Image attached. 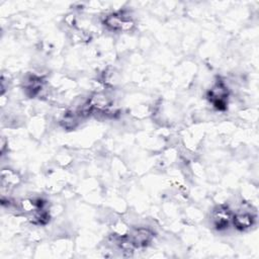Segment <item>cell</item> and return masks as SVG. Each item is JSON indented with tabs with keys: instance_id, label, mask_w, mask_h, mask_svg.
I'll use <instances>...</instances> for the list:
<instances>
[{
	"instance_id": "obj_1",
	"label": "cell",
	"mask_w": 259,
	"mask_h": 259,
	"mask_svg": "<svg viewBox=\"0 0 259 259\" xmlns=\"http://www.w3.org/2000/svg\"><path fill=\"white\" fill-rule=\"evenodd\" d=\"M228 95V88L225 85V83L221 80L217 81V83L210 88V90L207 93L209 101L218 110H225L227 108Z\"/></svg>"
},
{
	"instance_id": "obj_2",
	"label": "cell",
	"mask_w": 259,
	"mask_h": 259,
	"mask_svg": "<svg viewBox=\"0 0 259 259\" xmlns=\"http://www.w3.org/2000/svg\"><path fill=\"white\" fill-rule=\"evenodd\" d=\"M154 234L148 228H137L134 229L130 236L128 240L133 244L135 248H143L146 247L153 239Z\"/></svg>"
},
{
	"instance_id": "obj_3",
	"label": "cell",
	"mask_w": 259,
	"mask_h": 259,
	"mask_svg": "<svg viewBox=\"0 0 259 259\" xmlns=\"http://www.w3.org/2000/svg\"><path fill=\"white\" fill-rule=\"evenodd\" d=\"M212 224L217 230H225L232 221V213L226 206H219L212 211Z\"/></svg>"
},
{
	"instance_id": "obj_4",
	"label": "cell",
	"mask_w": 259,
	"mask_h": 259,
	"mask_svg": "<svg viewBox=\"0 0 259 259\" xmlns=\"http://www.w3.org/2000/svg\"><path fill=\"white\" fill-rule=\"evenodd\" d=\"M234 227L239 231L249 230L255 224V217L248 212H238L232 215Z\"/></svg>"
},
{
	"instance_id": "obj_5",
	"label": "cell",
	"mask_w": 259,
	"mask_h": 259,
	"mask_svg": "<svg viewBox=\"0 0 259 259\" xmlns=\"http://www.w3.org/2000/svg\"><path fill=\"white\" fill-rule=\"evenodd\" d=\"M127 18H125L122 14L111 13V14H108L105 16L103 23L107 28H109L111 30H122L124 21Z\"/></svg>"
},
{
	"instance_id": "obj_6",
	"label": "cell",
	"mask_w": 259,
	"mask_h": 259,
	"mask_svg": "<svg viewBox=\"0 0 259 259\" xmlns=\"http://www.w3.org/2000/svg\"><path fill=\"white\" fill-rule=\"evenodd\" d=\"M1 177H2V186L5 187V186H14L16 184L19 183L20 181V178L18 176V174L10 169H4L2 170V174H1Z\"/></svg>"
}]
</instances>
